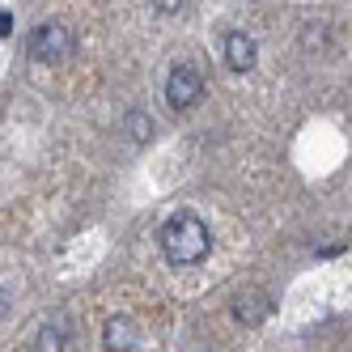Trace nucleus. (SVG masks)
Instances as JSON below:
<instances>
[{
    "label": "nucleus",
    "mask_w": 352,
    "mask_h": 352,
    "mask_svg": "<svg viewBox=\"0 0 352 352\" xmlns=\"http://www.w3.org/2000/svg\"><path fill=\"white\" fill-rule=\"evenodd\" d=\"M162 250H166V259L174 267L204 263L208 250H212V234H208V225L195 212H179V217H170L162 225Z\"/></svg>",
    "instance_id": "1"
},
{
    "label": "nucleus",
    "mask_w": 352,
    "mask_h": 352,
    "mask_svg": "<svg viewBox=\"0 0 352 352\" xmlns=\"http://www.w3.org/2000/svg\"><path fill=\"white\" fill-rule=\"evenodd\" d=\"M72 52H77V38H72V30L60 26V21H47L30 38V56L43 60V64H64Z\"/></svg>",
    "instance_id": "2"
},
{
    "label": "nucleus",
    "mask_w": 352,
    "mask_h": 352,
    "mask_svg": "<svg viewBox=\"0 0 352 352\" xmlns=\"http://www.w3.org/2000/svg\"><path fill=\"white\" fill-rule=\"evenodd\" d=\"M199 98H204V77L191 68V64H179L170 72V81H166V102L170 111H191Z\"/></svg>",
    "instance_id": "3"
},
{
    "label": "nucleus",
    "mask_w": 352,
    "mask_h": 352,
    "mask_svg": "<svg viewBox=\"0 0 352 352\" xmlns=\"http://www.w3.org/2000/svg\"><path fill=\"white\" fill-rule=\"evenodd\" d=\"M225 64H230L234 72L255 68V38H250L246 30H234L230 38H225Z\"/></svg>",
    "instance_id": "4"
},
{
    "label": "nucleus",
    "mask_w": 352,
    "mask_h": 352,
    "mask_svg": "<svg viewBox=\"0 0 352 352\" xmlns=\"http://www.w3.org/2000/svg\"><path fill=\"white\" fill-rule=\"evenodd\" d=\"M102 344H107V352H132V348H136V322L123 318V314L107 318V327H102Z\"/></svg>",
    "instance_id": "5"
},
{
    "label": "nucleus",
    "mask_w": 352,
    "mask_h": 352,
    "mask_svg": "<svg viewBox=\"0 0 352 352\" xmlns=\"http://www.w3.org/2000/svg\"><path fill=\"white\" fill-rule=\"evenodd\" d=\"M263 314H267V297L263 293H242L238 301H234V318L238 322H263Z\"/></svg>",
    "instance_id": "6"
},
{
    "label": "nucleus",
    "mask_w": 352,
    "mask_h": 352,
    "mask_svg": "<svg viewBox=\"0 0 352 352\" xmlns=\"http://www.w3.org/2000/svg\"><path fill=\"white\" fill-rule=\"evenodd\" d=\"M128 132H132V140H148L153 136V119H148L144 111H132L128 115Z\"/></svg>",
    "instance_id": "7"
},
{
    "label": "nucleus",
    "mask_w": 352,
    "mask_h": 352,
    "mask_svg": "<svg viewBox=\"0 0 352 352\" xmlns=\"http://www.w3.org/2000/svg\"><path fill=\"white\" fill-rule=\"evenodd\" d=\"M153 5H157L162 13H179V9H183V0H153Z\"/></svg>",
    "instance_id": "8"
},
{
    "label": "nucleus",
    "mask_w": 352,
    "mask_h": 352,
    "mask_svg": "<svg viewBox=\"0 0 352 352\" xmlns=\"http://www.w3.org/2000/svg\"><path fill=\"white\" fill-rule=\"evenodd\" d=\"M0 34H5V38L13 34V13H9V9H5V13H0Z\"/></svg>",
    "instance_id": "9"
}]
</instances>
